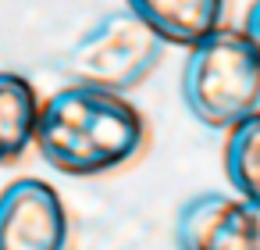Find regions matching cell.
<instances>
[{
  "label": "cell",
  "mask_w": 260,
  "mask_h": 250,
  "mask_svg": "<svg viewBox=\"0 0 260 250\" xmlns=\"http://www.w3.org/2000/svg\"><path fill=\"white\" fill-rule=\"evenodd\" d=\"M146 136V118L125 93L72 82L40 104L32 143L50 168L93 179L132 164L143 154Z\"/></svg>",
  "instance_id": "obj_1"
},
{
  "label": "cell",
  "mask_w": 260,
  "mask_h": 250,
  "mask_svg": "<svg viewBox=\"0 0 260 250\" xmlns=\"http://www.w3.org/2000/svg\"><path fill=\"white\" fill-rule=\"evenodd\" d=\"M182 100L207 129H232L260 111V58L235 29H214L189 47L182 68Z\"/></svg>",
  "instance_id": "obj_2"
},
{
  "label": "cell",
  "mask_w": 260,
  "mask_h": 250,
  "mask_svg": "<svg viewBox=\"0 0 260 250\" xmlns=\"http://www.w3.org/2000/svg\"><path fill=\"white\" fill-rule=\"evenodd\" d=\"M164 40L128 8L104 15L64 58V72L82 86L128 93L164 61Z\"/></svg>",
  "instance_id": "obj_3"
},
{
  "label": "cell",
  "mask_w": 260,
  "mask_h": 250,
  "mask_svg": "<svg viewBox=\"0 0 260 250\" xmlns=\"http://www.w3.org/2000/svg\"><path fill=\"white\" fill-rule=\"evenodd\" d=\"M68 207L50 182L25 175L0 189V250H68Z\"/></svg>",
  "instance_id": "obj_4"
},
{
  "label": "cell",
  "mask_w": 260,
  "mask_h": 250,
  "mask_svg": "<svg viewBox=\"0 0 260 250\" xmlns=\"http://www.w3.org/2000/svg\"><path fill=\"white\" fill-rule=\"evenodd\" d=\"M178 250H260V204L228 193H196L175 218Z\"/></svg>",
  "instance_id": "obj_5"
},
{
  "label": "cell",
  "mask_w": 260,
  "mask_h": 250,
  "mask_svg": "<svg viewBox=\"0 0 260 250\" xmlns=\"http://www.w3.org/2000/svg\"><path fill=\"white\" fill-rule=\"evenodd\" d=\"M125 8L164 43L178 47L200 43L224 22V0H125Z\"/></svg>",
  "instance_id": "obj_6"
},
{
  "label": "cell",
  "mask_w": 260,
  "mask_h": 250,
  "mask_svg": "<svg viewBox=\"0 0 260 250\" xmlns=\"http://www.w3.org/2000/svg\"><path fill=\"white\" fill-rule=\"evenodd\" d=\"M40 93L18 72H0V164H15L36 136Z\"/></svg>",
  "instance_id": "obj_7"
},
{
  "label": "cell",
  "mask_w": 260,
  "mask_h": 250,
  "mask_svg": "<svg viewBox=\"0 0 260 250\" xmlns=\"http://www.w3.org/2000/svg\"><path fill=\"white\" fill-rule=\"evenodd\" d=\"M224 175L235 197L260 204V111L246 115L228 129L224 140Z\"/></svg>",
  "instance_id": "obj_8"
},
{
  "label": "cell",
  "mask_w": 260,
  "mask_h": 250,
  "mask_svg": "<svg viewBox=\"0 0 260 250\" xmlns=\"http://www.w3.org/2000/svg\"><path fill=\"white\" fill-rule=\"evenodd\" d=\"M239 33L246 36V43H249V47L256 50V58H260V0H253V4H249V11H246Z\"/></svg>",
  "instance_id": "obj_9"
}]
</instances>
